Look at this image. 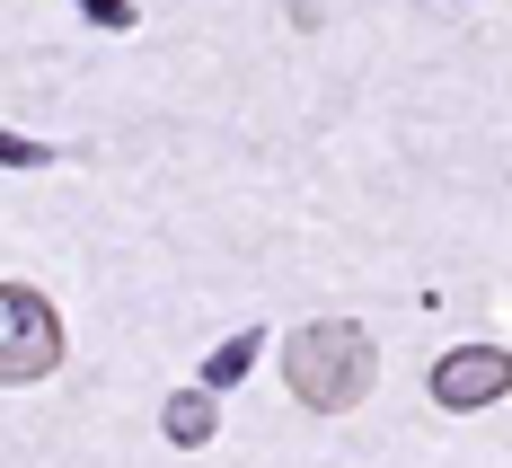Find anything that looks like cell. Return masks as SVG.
Returning a JSON list of instances; mask_svg holds the SVG:
<instances>
[{
  "instance_id": "6da1fadb",
  "label": "cell",
  "mask_w": 512,
  "mask_h": 468,
  "mask_svg": "<svg viewBox=\"0 0 512 468\" xmlns=\"http://www.w3.org/2000/svg\"><path fill=\"white\" fill-rule=\"evenodd\" d=\"M283 380H292V398L318 407V416L362 407V398H371V380H380L371 327H354V318H309L301 336H283Z\"/></svg>"
},
{
  "instance_id": "7a4b0ae2",
  "label": "cell",
  "mask_w": 512,
  "mask_h": 468,
  "mask_svg": "<svg viewBox=\"0 0 512 468\" xmlns=\"http://www.w3.org/2000/svg\"><path fill=\"white\" fill-rule=\"evenodd\" d=\"M62 363V318H53L45 292L27 283H0V389H27Z\"/></svg>"
},
{
  "instance_id": "3957f363",
  "label": "cell",
  "mask_w": 512,
  "mask_h": 468,
  "mask_svg": "<svg viewBox=\"0 0 512 468\" xmlns=\"http://www.w3.org/2000/svg\"><path fill=\"white\" fill-rule=\"evenodd\" d=\"M495 398H512V354L504 345H451V354L433 363V407L477 416V407H495Z\"/></svg>"
},
{
  "instance_id": "277c9868",
  "label": "cell",
  "mask_w": 512,
  "mask_h": 468,
  "mask_svg": "<svg viewBox=\"0 0 512 468\" xmlns=\"http://www.w3.org/2000/svg\"><path fill=\"white\" fill-rule=\"evenodd\" d=\"M168 442H177V451H204L212 433H221V407H212V389L204 380H195V389H177V398H168Z\"/></svg>"
},
{
  "instance_id": "5b68a950",
  "label": "cell",
  "mask_w": 512,
  "mask_h": 468,
  "mask_svg": "<svg viewBox=\"0 0 512 468\" xmlns=\"http://www.w3.org/2000/svg\"><path fill=\"white\" fill-rule=\"evenodd\" d=\"M248 371H256V327H248V336H230V345H212V354H204V389L221 398V389H239Z\"/></svg>"
},
{
  "instance_id": "8992f818",
  "label": "cell",
  "mask_w": 512,
  "mask_h": 468,
  "mask_svg": "<svg viewBox=\"0 0 512 468\" xmlns=\"http://www.w3.org/2000/svg\"><path fill=\"white\" fill-rule=\"evenodd\" d=\"M80 18H89V27H106V36H124L142 9H133V0H80Z\"/></svg>"
},
{
  "instance_id": "52a82bcc",
  "label": "cell",
  "mask_w": 512,
  "mask_h": 468,
  "mask_svg": "<svg viewBox=\"0 0 512 468\" xmlns=\"http://www.w3.org/2000/svg\"><path fill=\"white\" fill-rule=\"evenodd\" d=\"M45 142H27V133H0V168H45Z\"/></svg>"
}]
</instances>
